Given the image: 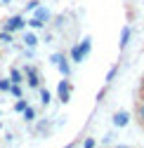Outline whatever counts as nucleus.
I'll return each instance as SVG.
<instances>
[{
  "label": "nucleus",
  "instance_id": "23",
  "mask_svg": "<svg viewBox=\"0 0 144 148\" xmlns=\"http://www.w3.org/2000/svg\"><path fill=\"white\" fill-rule=\"evenodd\" d=\"M0 3H3V5H10V3H12V0H0Z\"/></svg>",
  "mask_w": 144,
  "mask_h": 148
},
{
  "label": "nucleus",
  "instance_id": "12",
  "mask_svg": "<svg viewBox=\"0 0 144 148\" xmlns=\"http://www.w3.org/2000/svg\"><path fill=\"white\" fill-rule=\"evenodd\" d=\"M26 106H28V101H26L24 97H17V101H14V110H17V113H21Z\"/></svg>",
  "mask_w": 144,
  "mask_h": 148
},
{
  "label": "nucleus",
  "instance_id": "17",
  "mask_svg": "<svg viewBox=\"0 0 144 148\" xmlns=\"http://www.w3.org/2000/svg\"><path fill=\"white\" fill-rule=\"evenodd\" d=\"M26 24H28V26H31V28H43V26H45V24H43V21H40V19H35V16H31V19H28V21H26Z\"/></svg>",
  "mask_w": 144,
  "mask_h": 148
},
{
  "label": "nucleus",
  "instance_id": "10",
  "mask_svg": "<svg viewBox=\"0 0 144 148\" xmlns=\"http://www.w3.org/2000/svg\"><path fill=\"white\" fill-rule=\"evenodd\" d=\"M71 61L83 64V54H80V47H78V45H73V47H71Z\"/></svg>",
  "mask_w": 144,
  "mask_h": 148
},
{
  "label": "nucleus",
  "instance_id": "9",
  "mask_svg": "<svg viewBox=\"0 0 144 148\" xmlns=\"http://www.w3.org/2000/svg\"><path fill=\"white\" fill-rule=\"evenodd\" d=\"M21 80H24V73H21L19 68H12V71H10V82H17V85H19Z\"/></svg>",
  "mask_w": 144,
  "mask_h": 148
},
{
  "label": "nucleus",
  "instance_id": "14",
  "mask_svg": "<svg viewBox=\"0 0 144 148\" xmlns=\"http://www.w3.org/2000/svg\"><path fill=\"white\" fill-rule=\"evenodd\" d=\"M50 101H52V94L43 87V89H40V103H43V106H50Z\"/></svg>",
  "mask_w": 144,
  "mask_h": 148
},
{
  "label": "nucleus",
  "instance_id": "2",
  "mask_svg": "<svg viewBox=\"0 0 144 148\" xmlns=\"http://www.w3.org/2000/svg\"><path fill=\"white\" fill-rule=\"evenodd\" d=\"M24 26H26L24 16H19V14H17V16H12V19H7V24H5V31H7V33H14V31H21Z\"/></svg>",
  "mask_w": 144,
  "mask_h": 148
},
{
  "label": "nucleus",
  "instance_id": "21",
  "mask_svg": "<svg viewBox=\"0 0 144 148\" xmlns=\"http://www.w3.org/2000/svg\"><path fill=\"white\" fill-rule=\"evenodd\" d=\"M83 146H85V148H95V146H97V141H95V139H90V136H87V139L83 141Z\"/></svg>",
  "mask_w": 144,
  "mask_h": 148
},
{
  "label": "nucleus",
  "instance_id": "7",
  "mask_svg": "<svg viewBox=\"0 0 144 148\" xmlns=\"http://www.w3.org/2000/svg\"><path fill=\"white\" fill-rule=\"evenodd\" d=\"M128 42H130V26H123V31H120V42H118V47H120V49H125V47H128Z\"/></svg>",
  "mask_w": 144,
  "mask_h": 148
},
{
  "label": "nucleus",
  "instance_id": "22",
  "mask_svg": "<svg viewBox=\"0 0 144 148\" xmlns=\"http://www.w3.org/2000/svg\"><path fill=\"white\" fill-rule=\"evenodd\" d=\"M38 5H40V3H38V0H28V5H26V10H28V12H33V10H35V7H38Z\"/></svg>",
  "mask_w": 144,
  "mask_h": 148
},
{
  "label": "nucleus",
  "instance_id": "5",
  "mask_svg": "<svg viewBox=\"0 0 144 148\" xmlns=\"http://www.w3.org/2000/svg\"><path fill=\"white\" fill-rule=\"evenodd\" d=\"M128 122H130V113H125V110H120V113L114 115V125L116 127H125Z\"/></svg>",
  "mask_w": 144,
  "mask_h": 148
},
{
  "label": "nucleus",
  "instance_id": "20",
  "mask_svg": "<svg viewBox=\"0 0 144 148\" xmlns=\"http://www.w3.org/2000/svg\"><path fill=\"white\" fill-rule=\"evenodd\" d=\"M10 85H12V82H10L7 78H5V80H0V92H7V89H10Z\"/></svg>",
  "mask_w": 144,
  "mask_h": 148
},
{
  "label": "nucleus",
  "instance_id": "4",
  "mask_svg": "<svg viewBox=\"0 0 144 148\" xmlns=\"http://www.w3.org/2000/svg\"><path fill=\"white\" fill-rule=\"evenodd\" d=\"M33 16H35V19H40L43 24H47V21H50V16H52V12H50L47 7H43V5H38V7L33 10Z\"/></svg>",
  "mask_w": 144,
  "mask_h": 148
},
{
  "label": "nucleus",
  "instance_id": "8",
  "mask_svg": "<svg viewBox=\"0 0 144 148\" xmlns=\"http://www.w3.org/2000/svg\"><path fill=\"white\" fill-rule=\"evenodd\" d=\"M78 47H80V54H83V59L90 54V49H92V38H85L83 42H78Z\"/></svg>",
  "mask_w": 144,
  "mask_h": 148
},
{
  "label": "nucleus",
  "instance_id": "11",
  "mask_svg": "<svg viewBox=\"0 0 144 148\" xmlns=\"http://www.w3.org/2000/svg\"><path fill=\"white\" fill-rule=\"evenodd\" d=\"M21 115H24V120H26V122H33V120H35V110H33L31 106H26V108L21 110Z\"/></svg>",
  "mask_w": 144,
  "mask_h": 148
},
{
  "label": "nucleus",
  "instance_id": "18",
  "mask_svg": "<svg viewBox=\"0 0 144 148\" xmlns=\"http://www.w3.org/2000/svg\"><path fill=\"white\" fill-rule=\"evenodd\" d=\"M7 92H12V94H14V97H21V87H19V85H17V82H12Z\"/></svg>",
  "mask_w": 144,
  "mask_h": 148
},
{
  "label": "nucleus",
  "instance_id": "19",
  "mask_svg": "<svg viewBox=\"0 0 144 148\" xmlns=\"http://www.w3.org/2000/svg\"><path fill=\"white\" fill-rule=\"evenodd\" d=\"M0 42H12V33H0Z\"/></svg>",
  "mask_w": 144,
  "mask_h": 148
},
{
  "label": "nucleus",
  "instance_id": "15",
  "mask_svg": "<svg viewBox=\"0 0 144 148\" xmlns=\"http://www.w3.org/2000/svg\"><path fill=\"white\" fill-rule=\"evenodd\" d=\"M137 122H139V125H144V99H142V101H137Z\"/></svg>",
  "mask_w": 144,
  "mask_h": 148
},
{
  "label": "nucleus",
  "instance_id": "1",
  "mask_svg": "<svg viewBox=\"0 0 144 148\" xmlns=\"http://www.w3.org/2000/svg\"><path fill=\"white\" fill-rule=\"evenodd\" d=\"M57 97H59L62 103H66V101L71 99V82H69V80H62V82L57 85Z\"/></svg>",
  "mask_w": 144,
  "mask_h": 148
},
{
  "label": "nucleus",
  "instance_id": "6",
  "mask_svg": "<svg viewBox=\"0 0 144 148\" xmlns=\"http://www.w3.org/2000/svg\"><path fill=\"white\" fill-rule=\"evenodd\" d=\"M55 66L59 68V73H62L64 78H69V75H71V66H69V59H66V57H62V59H59Z\"/></svg>",
  "mask_w": 144,
  "mask_h": 148
},
{
  "label": "nucleus",
  "instance_id": "16",
  "mask_svg": "<svg viewBox=\"0 0 144 148\" xmlns=\"http://www.w3.org/2000/svg\"><path fill=\"white\" fill-rule=\"evenodd\" d=\"M116 75H118V66H111V68H109V73H106V82H114V80H116Z\"/></svg>",
  "mask_w": 144,
  "mask_h": 148
},
{
  "label": "nucleus",
  "instance_id": "13",
  "mask_svg": "<svg viewBox=\"0 0 144 148\" xmlns=\"http://www.w3.org/2000/svg\"><path fill=\"white\" fill-rule=\"evenodd\" d=\"M24 42H26V47H35V45H38L35 33H26V35H24Z\"/></svg>",
  "mask_w": 144,
  "mask_h": 148
},
{
  "label": "nucleus",
  "instance_id": "3",
  "mask_svg": "<svg viewBox=\"0 0 144 148\" xmlns=\"http://www.w3.org/2000/svg\"><path fill=\"white\" fill-rule=\"evenodd\" d=\"M24 75L28 78V87H40V78H38V73H35L33 66H24Z\"/></svg>",
  "mask_w": 144,
  "mask_h": 148
}]
</instances>
